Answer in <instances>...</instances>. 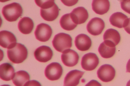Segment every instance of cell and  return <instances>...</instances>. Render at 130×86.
Returning a JSON list of instances; mask_svg holds the SVG:
<instances>
[{
  "label": "cell",
  "mask_w": 130,
  "mask_h": 86,
  "mask_svg": "<svg viewBox=\"0 0 130 86\" xmlns=\"http://www.w3.org/2000/svg\"><path fill=\"white\" fill-rule=\"evenodd\" d=\"M7 53L9 59L15 64L22 63L26 59L28 55L26 47L19 43H17L13 47L8 49Z\"/></svg>",
  "instance_id": "cell-2"
},
{
  "label": "cell",
  "mask_w": 130,
  "mask_h": 86,
  "mask_svg": "<svg viewBox=\"0 0 130 86\" xmlns=\"http://www.w3.org/2000/svg\"><path fill=\"white\" fill-rule=\"evenodd\" d=\"M85 86H102L101 84L97 81L92 80H91Z\"/></svg>",
  "instance_id": "cell-26"
},
{
  "label": "cell",
  "mask_w": 130,
  "mask_h": 86,
  "mask_svg": "<svg viewBox=\"0 0 130 86\" xmlns=\"http://www.w3.org/2000/svg\"><path fill=\"white\" fill-rule=\"evenodd\" d=\"M17 39L11 32L6 30L0 32V45L2 47L8 49L13 47L17 43Z\"/></svg>",
  "instance_id": "cell-11"
},
{
  "label": "cell",
  "mask_w": 130,
  "mask_h": 86,
  "mask_svg": "<svg viewBox=\"0 0 130 86\" xmlns=\"http://www.w3.org/2000/svg\"><path fill=\"white\" fill-rule=\"evenodd\" d=\"M30 79V76L27 72L20 70L15 73L12 80L15 86H24Z\"/></svg>",
  "instance_id": "cell-22"
},
{
  "label": "cell",
  "mask_w": 130,
  "mask_h": 86,
  "mask_svg": "<svg viewBox=\"0 0 130 86\" xmlns=\"http://www.w3.org/2000/svg\"><path fill=\"white\" fill-rule=\"evenodd\" d=\"M1 86H11L8 84H4L1 85Z\"/></svg>",
  "instance_id": "cell-31"
},
{
  "label": "cell",
  "mask_w": 130,
  "mask_h": 86,
  "mask_svg": "<svg viewBox=\"0 0 130 86\" xmlns=\"http://www.w3.org/2000/svg\"><path fill=\"white\" fill-rule=\"evenodd\" d=\"M37 5L41 8L40 15L45 20L53 21L58 16L60 9L54 0H35Z\"/></svg>",
  "instance_id": "cell-1"
},
{
  "label": "cell",
  "mask_w": 130,
  "mask_h": 86,
  "mask_svg": "<svg viewBox=\"0 0 130 86\" xmlns=\"http://www.w3.org/2000/svg\"><path fill=\"white\" fill-rule=\"evenodd\" d=\"M36 38L42 42L48 41L52 33L51 26L46 23H42L38 25L34 32Z\"/></svg>",
  "instance_id": "cell-7"
},
{
  "label": "cell",
  "mask_w": 130,
  "mask_h": 86,
  "mask_svg": "<svg viewBox=\"0 0 130 86\" xmlns=\"http://www.w3.org/2000/svg\"><path fill=\"white\" fill-rule=\"evenodd\" d=\"M34 23L31 19L24 17L19 21L18 24L19 30L22 34H27L30 33L33 29Z\"/></svg>",
  "instance_id": "cell-21"
},
{
  "label": "cell",
  "mask_w": 130,
  "mask_h": 86,
  "mask_svg": "<svg viewBox=\"0 0 130 86\" xmlns=\"http://www.w3.org/2000/svg\"><path fill=\"white\" fill-rule=\"evenodd\" d=\"M60 23L63 29L68 31L73 30L77 25L72 20L70 13L63 15L60 19Z\"/></svg>",
  "instance_id": "cell-23"
},
{
  "label": "cell",
  "mask_w": 130,
  "mask_h": 86,
  "mask_svg": "<svg viewBox=\"0 0 130 86\" xmlns=\"http://www.w3.org/2000/svg\"><path fill=\"white\" fill-rule=\"evenodd\" d=\"M99 78L104 82H107L112 80L116 74L115 70L111 65L105 64L101 66L97 73Z\"/></svg>",
  "instance_id": "cell-6"
},
{
  "label": "cell",
  "mask_w": 130,
  "mask_h": 86,
  "mask_svg": "<svg viewBox=\"0 0 130 86\" xmlns=\"http://www.w3.org/2000/svg\"><path fill=\"white\" fill-rule=\"evenodd\" d=\"M63 69L60 64L57 62H53L48 65L45 68L44 73L49 80L54 81L59 79L62 75Z\"/></svg>",
  "instance_id": "cell-5"
},
{
  "label": "cell",
  "mask_w": 130,
  "mask_h": 86,
  "mask_svg": "<svg viewBox=\"0 0 130 86\" xmlns=\"http://www.w3.org/2000/svg\"><path fill=\"white\" fill-rule=\"evenodd\" d=\"M126 86H130V80H129L127 82Z\"/></svg>",
  "instance_id": "cell-30"
},
{
  "label": "cell",
  "mask_w": 130,
  "mask_h": 86,
  "mask_svg": "<svg viewBox=\"0 0 130 86\" xmlns=\"http://www.w3.org/2000/svg\"><path fill=\"white\" fill-rule=\"evenodd\" d=\"M98 50L102 57L107 59L112 57L114 55L116 48L113 45L104 41L100 45Z\"/></svg>",
  "instance_id": "cell-17"
},
{
  "label": "cell",
  "mask_w": 130,
  "mask_h": 86,
  "mask_svg": "<svg viewBox=\"0 0 130 86\" xmlns=\"http://www.w3.org/2000/svg\"><path fill=\"white\" fill-rule=\"evenodd\" d=\"M75 46L79 50L84 51L90 47L92 41L90 38L86 34H81L78 35L74 41Z\"/></svg>",
  "instance_id": "cell-15"
},
{
  "label": "cell",
  "mask_w": 130,
  "mask_h": 86,
  "mask_svg": "<svg viewBox=\"0 0 130 86\" xmlns=\"http://www.w3.org/2000/svg\"><path fill=\"white\" fill-rule=\"evenodd\" d=\"M84 73V72L77 70L70 71L64 78L63 86H77Z\"/></svg>",
  "instance_id": "cell-13"
},
{
  "label": "cell",
  "mask_w": 130,
  "mask_h": 86,
  "mask_svg": "<svg viewBox=\"0 0 130 86\" xmlns=\"http://www.w3.org/2000/svg\"><path fill=\"white\" fill-rule=\"evenodd\" d=\"M121 8L127 13L130 14V0H123L121 1Z\"/></svg>",
  "instance_id": "cell-24"
},
{
  "label": "cell",
  "mask_w": 130,
  "mask_h": 86,
  "mask_svg": "<svg viewBox=\"0 0 130 86\" xmlns=\"http://www.w3.org/2000/svg\"><path fill=\"white\" fill-rule=\"evenodd\" d=\"M126 72L130 73V59L128 60L126 64Z\"/></svg>",
  "instance_id": "cell-29"
},
{
  "label": "cell",
  "mask_w": 130,
  "mask_h": 86,
  "mask_svg": "<svg viewBox=\"0 0 130 86\" xmlns=\"http://www.w3.org/2000/svg\"><path fill=\"white\" fill-rule=\"evenodd\" d=\"M13 66L9 63H4L0 66V77L3 80L9 81L12 79L15 74Z\"/></svg>",
  "instance_id": "cell-18"
},
{
  "label": "cell",
  "mask_w": 130,
  "mask_h": 86,
  "mask_svg": "<svg viewBox=\"0 0 130 86\" xmlns=\"http://www.w3.org/2000/svg\"><path fill=\"white\" fill-rule=\"evenodd\" d=\"M99 63V59L96 55L94 53L90 52L85 54L83 56L81 65L84 70L90 71L95 69Z\"/></svg>",
  "instance_id": "cell-8"
},
{
  "label": "cell",
  "mask_w": 130,
  "mask_h": 86,
  "mask_svg": "<svg viewBox=\"0 0 130 86\" xmlns=\"http://www.w3.org/2000/svg\"><path fill=\"white\" fill-rule=\"evenodd\" d=\"M61 2L63 3L67 6H70L74 5L78 1H65L61 0Z\"/></svg>",
  "instance_id": "cell-27"
},
{
  "label": "cell",
  "mask_w": 130,
  "mask_h": 86,
  "mask_svg": "<svg viewBox=\"0 0 130 86\" xmlns=\"http://www.w3.org/2000/svg\"><path fill=\"white\" fill-rule=\"evenodd\" d=\"M92 10L95 13L102 15L108 11L110 4L108 0H94L92 1Z\"/></svg>",
  "instance_id": "cell-19"
},
{
  "label": "cell",
  "mask_w": 130,
  "mask_h": 86,
  "mask_svg": "<svg viewBox=\"0 0 130 86\" xmlns=\"http://www.w3.org/2000/svg\"><path fill=\"white\" fill-rule=\"evenodd\" d=\"M70 14L73 21L77 25L85 22L88 17L87 10L82 7L74 9Z\"/></svg>",
  "instance_id": "cell-14"
},
{
  "label": "cell",
  "mask_w": 130,
  "mask_h": 86,
  "mask_svg": "<svg viewBox=\"0 0 130 86\" xmlns=\"http://www.w3.org/2000/svg\"><path fill=\"white\" fill-rule=\"evenodd\" d=\"M34 55L36 59L41 62H46L52 59L53 52L51 48L43 45L38 48L35 51Z\"/></svg>",
  "instance_id": "cell-10"
},
{
  "label": "cell",
  "mask_w": 130,
  "mask_h": 86,
  "mask_svg": "<svg viewBox=\"0 0 130 86\" xmlns=\"http://www.w3.org/2000/svg\"><path fill=\"white\" fill-rule=\"evenodd\" d=\"M128 19L126 15L121 12H118L111 16L109 20L113 26L121 28L125 27Z\"/></svg>",
  "instance_id": "cell-16"
},
{
  "label": "cell",
  "mask_w": 130,
  "mask_h": 86,
  "mask_svg": "<svg viewBox=\"0 0 130 86\" xmlns=\"http://www.w3.org/2000/svg\"><path fill=\"white\" fill-rule=\"evenodd\" d=\"M24 86H42L40 83L35 80H32L28 81Z\"/></svg>",
  "instance_id": "cell-25"
},
{
  "label": "cell",
  "mask_w": 130,
  "mask_h": 86,
  "mask_svg": "<svg viewBox=\"0 0 130 86\" xmlns=\"http://www.w3.org/2000/svg\"><path fill=\"white\" fill-rule=\"evenodd\" d=\"M72 40V38L70 35L61 33L55 36L52 41V43L56 50L62 53L71 47Z\"/></svg>",
  "instance_id": "cell-4"
},
{
  "label": "cell",
  "mask_w": 130,
  "mask_h": 86,
  "mask_svg": "<svg viewBox=\"0 0 130 86\" xmlns=\"http://www.w3.org/2000/svg\"><path fill=\"white\" fill-rule=\"evenodd\" d=\"M103 38L104 41L108 42L115 46L120 42L121 37L119 32L113 28L107 30L104 33Z\"/></svg>",
  "instance_id": "cell-20"
},
{
  "label": "cell",
  "mask_w": 130,
  "mask_h": 86,
  "mask_svg": "<svg viewBox=\"0 0 130 86\" xmlns=\"http://www.w3.org/2000/svg\"><path fill=\"white\" fill-rule=\"evenodd\" d=\"M2 13L7 20L9 22L14 21L22 16L23 9L19 4L14 2L4 7Z\"/></svg>",
  "instance_id": "cell-3"
},
{
  "label": "cell",
  "mask_w": 130,
  "mask_h": 86,
  "mask_svg": "<svg viewBox=\"0 0 130 86\" xmlns=\"http://www.w3.org/2000/svg\"><path fill=\"white\" fill-rule=\"evenodd\" d=\"M105 26L104 22L102 19L95 17L89 21L87 25L86 28L90 34L93 36H97L102 33Z\"/></svg>",
  "instance_id": "cell-9"
},
{
  "label": "cell",
  "mask_w": 130,
  "mask_h": 86,
  "mask_svg": "<svg viewBox=\"0 0 130 86\" xmlns=\"http://www.w3.org/2000/svg\"><path fill=\"white\" fill-rule=\"evenodd\" d=\"M124 28L125 31L130 34V18H128L126 25Z\"/></svg>",
  "instance_id": "cell-28"
},
{
  "label": "cell",
  "mask_w": 130,
  "mask_h": 86,
  "mask_svg": "<svg viewBox=\"0 0 130 86\" xmlns=\"http://www.w3.org/2000/svg\"><path fill=\"white\" fill-rule=\"evenodd\" d=\"M61 59L63 64L68 67H72L78 63L79 56L77 53L71 49H68L62 52Z\"/></svg>",
  "instance_id": "cell-12"
}]
</instances>
